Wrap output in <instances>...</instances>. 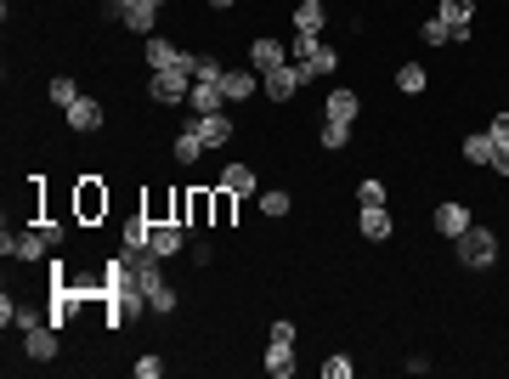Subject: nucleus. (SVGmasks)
<instances>
[{"mask_svg": "<svg viewBox=\"0 0 509 379\" xmlns=\"http://www.w3.org/2000/svg\"><path fill=\"white\" fill-rule=\"evenodd\" d=\"M131 6H136V0H102V18H107V23H125Z\"/></svg>", "mask_w": 509, "mask_h": 379, "instance_id": "36", "label": "nucleus"}, {"mask_svg": "<svg viewBox=\"0 0 509 379\" xmlns=\"http://www.w3.org/2000/svg\"><path fill=\"white\" fill-rule=\"evenodd\" d=\"M300 85H306V80H300V68H295V63H277V68H266V74H260V91H266L272 102H289Z\"/></svg>", "mask_w": 509, "mask_h": 379, "instance_id": "7", "label": "nucleus"}, {"mask_svg": "<svg viewBox=\"0 0 509 379\" xmlns=\"http://www.w3.org/2000/svg\"><path fill=\"white\" fill-rule=\"evenodd\" d=\"M153 68H187L193 74V51H181V45L164 40V35H147V74Z\"/></svg>", "mask_w": 509, "mask_h": 379, "instance_id": "6", "label": "nucleus"}, {"mask_svg": "<svg viewBox=\"0 0 509 379\" xmlns=\"http://www.w3.org/2000/svg\"><path fill=\"white\" fill-rule=\"evenodd\" d=\"M272 340H277V345H295V323H289V317H277V323H272Z\"/></svg>", "mask_w": 509, "mask_h": 379, "instance_id": "37", "label": "nucleus"}, {"mask_svg": "<svg viewBox=\"0 0 509 379\" xmlns=\"http://www.w3.org/2000/svg\"><path fill=\"white\" fill-rule=\"evenodd\" d=\"M492 170H498V176H509V147H498V154H492Z\"/></svg>", "mask_w": 509, "mask_h": 379, "instance_id": "39", "label": "nucleus"}, {"mask_svg": "<svg viewBox=\"0 0 509 379\" xmlns=\"http://www.w3.org/2000/svg\"><path fill=\"white\" fill-rule=\"evenodd\" d=\"M147 91H153V102L176 108V102L193 97V74H187V68H153V74H147Z\"/></svg>", "mask_w": 509, "mask_h": 379, "instance_id": "2", "label": "nucleus"}, {"mask_svg": "<svg viewBox=\"0 0 509 379\" xmlns=\"http://www.w3.org/2000/svg\"><path fill=\"white\" fill-rule=\"evenodd\" d=\"M233 209H238V193H215V226H233Z\"/></svg>", "mask_w": 509, "mask_h": 379, "instance_id": "33", "label": "nucleus"}, {"mask_svg": "<svg viewBox=\"0 0 509 379\" xmlns=\"http://www.w3.org/2000/svg\"><path fill=\"white\" fill-rule=\"evenodd\" d=\"M131 374H136V379H159V374H164V362H159V357H136V362H131Z\"/></svg>", "mask_w": 509, "mask_h": 379, "instance_id": "35", "label": "nucleus"}, {"mask_svg": "<svg viewBox=\"0 0 509 379\" xmlns=\"http://www.w3.org/2000/svg\"><path fill=\"white\" fill-rule=\"evenodd\" d=\"M210 6H215V12H227V6H238V0H210Z\"/></svg>", "mask_w": 509, "mask_h": 379, "instance_id": "40", "label": "nucleus"}, {"mask_svg": "<svg viewBox=\"0 0 509 379\" xmlns=\"http://www.w3.org/2000/svg\"><path fill=\"white\" fill-rule=\"evenodd\" d=\"M322 23H329V6H322V0H300L295 6V35H317L322 40Z\"/></svg>", "mask_w": 509, "mask_h": 379, "instance_id": "18", "label": "nucleus"}, {"mask_svg": "<svg viewBox=\"0 0 509 379\" xmlns=\"http://www.w3.org/2000/svg\"><path fill=\"white\" fill-rule=\"evenodd\" d=\"M277 63H289V45H283V40H272V35H260V40L250 45V68H255V74H266V68H277Z\"/></svg>", "mask_w": 509, "mask_h": 379, "instance_id": "12", "label": "nucleus"}, {"mask_svg": "<svg viewBox=\"0 0 509 379\" xmlns=\"http://www.w3.org/2000/svg\"><path fill=\"white\" fill-rule=\"evenodd\" d=\"M436 18L447 23V35H453V45H470V28H475V0H441Z\"/></svg>", "mask_w": 509, "mask_h": 379, "instance_id": "4", "label": "nucleus"}, {"mask_svg": "<svg viewBox=\"0 0 509 379\" xmlns=\"http://www.w3.org/2000/svg\"><path fill=\"white\" fill-rule=\"evenodd\" d=\"M80 97H85V91L74 85V80H63V74H57V80H52V102H57V108H74V102H80Z\"/></svg>", "mask_w": 509, "mask_h": 379, "instance_id": "29", "label": "nucleus"}, {"mask_svg": "<svg viewBox=\"0 0 509 379\" xmlns=\"http://www.w3.org/2000/svg\"><path fill=\"white\" fill-rule=\"evenodd\" d=\"M125 28H131V35H159V6H147V0H136V6L125 12Z\"/></svg>", "mask_w": 509, "mask_h": 379, "instance_id": "20", "label": "nucleus"}, {"mask_svg": "<svg viewBox=\"0 0 509 379\" xmlns=\"http://www.w3.org/2000/svg\"><path fill=\"white\" fill-rule=\"evenodd\" d=\"M0 255H18V261H45V255H52V238H45V226H40V233H28V226H23V233H12V226H6V233H0Z\"/></svg>", "mask_w": 509, "mask_h": 379, "instance_id": "3", "label": "nucleus"}, {"mask_svg": "<svg viewBox=\"0 0 509 379\" xmlns=\"http://www.w3.org/2000/svg\"><path fill=\"white\" fill-rule=\"evenodd\" d=\"M379 204H385V181H374V176L357 181V209H379Z\"/></svg>", "mask_w": 509, "mask_h": 379, "instance_id": "28", "label": "nucleus"}, {"mask_svg": "<svg viewBox=\"0 0 509 379\" xmlns=\"http://www.w3.org/2000/svg\"><path fill=\"white\" fill-rule=\"evenodd\" d=\"M487 130H492V142H498V147H509V114H498Z\"/></svg>", "mask_w": 509, "mask_h": 379, "instance_id": "38", "label": "nucleus"}, {"mask_svg": "<svg viewBox=\"0 0 509 379\" xmlns=\"http://www.w3.org/2000/svg\"><path fill=\"white\" fill-rule=\"evenodd\" d=\"M63 119H68L74 136H91V130H102V102L97 97H80L74 108H63Z\"/></svg>", "mask_w": 509, "mask_h": 379, "instance_id": "9", "label": "nucleus"}, {"mask_svg": "<svg viewBox=\"0 0 509 379\" xmlns=\"http://www.w3.org/2000/svg\"><path fill=\"white\" fill-rule=\"evenodd\" d=\"M357 233L368 238V244H385V238L396 233V221H391V204H379V209H362V216H357Z\"/></svg>", "mask_w": 509, "mask_h": 379, "instance_id": "11", "label": "nucleus"}, {"mask_svg": "<svg viewBox=\"0 0 509 379\" xmlns=\"http://www.w3.org/2000/svg\"><path fill=\"white\" fill-rule=\"evenodd\" d=\"M266 374L272 379H289V374H295V345H266Z\"/></svg>", "mask_w": 509, "mask_h": 379, "instance_id": "21", "label": "nucleus"}, {"mask_svg": "<svg viewBox=\"0 0 509 379\" xmlns=\"http://www.w3.org/2000/svg\"><path fill=\"white\" fill-rule=\"evenodd\" d=\"M147 6H164V0H147Z\"/></svg>", "mask_w": 509, "mask_h": 379, "instance_id": "41", "label": "nucleus"}, {"mask_svg": "<svg viewBox=\"0 0 509 379\" xmlns=\"http://www.w3.org/2000/svg\"><path fill=\"white\" fill-rule=\"evenodd\" d=\"M255 204H260V216H266V221H277V216H289V209H295V199H289V193H277V187L260 193Z\"/></svg>", "mask_w": 509, "mask_h": 379, "instance_id": "25", "label": "nucleus"}, {"mask_svg": "<svg viewBox=\"0 0 509 379\" xmlns=\"http://www.w3.org/2000/svg\"><path fill=\"white\" fill-rule=\"evenodd\" d=\"M425 85H430V74H425L419 63H402V68H396V91H402V97H419Z\"/></svg>", "mask_w": 509, "mask_h": 379, "instance_id": "24", "label": "nucleus"}, {"mask_svg": "<svg viewBox=\"0 0 509 379\" xmlns=\"http://www.w3.org/2000/svg\"><path fill=\"white\" fill-rule=\"evenodd\" d=\"M181 244H187V233H181V221H153V255H164V261H170V255H176Z\"/></svg>", "mask_w": 509, "mask_h": 379, "instance_id": "16", "label": "nucleus"}, {"mask_svg": "<svg viewBox=\"0 0 509 379\" xmlns=\"http://www.w3.org/2000/svg\"><path fill=\"white\" fill-rule=\"evenodd\" d=\"M317 45H322L317 35H295V40H289V57H295V63H306V57L317 51Z\"/></svg>", "mask_w": 509, "mask_h": 379, "instance_id": "34", "label": "nucleus"}, {"mask_svg": "<svg viewBox=\"0 0 509 379\" xmlns=\"http://www.w3.org/2000/svg\"><path fill=\"white\" fill-rule=\"evenodd\" d=\"M221 74H227V63H221V57H193V80H221Z\"/></svg>", "mask_w": 509, "mask_h": 379, "instance_id": "30", "label": "nucleus"}, {"mask_svg": "<svg viewBox=\"0 0 509 379\" xmlns=\"http://www.w3.org/2000/svg\"><path fill=\"white\" fill-rule=\"evenodd\" d=\"M193 114H221L227 108V97H221V80H193Z\"/></svg>", "mask_w": 509, "mask_h": 379, "instance_id": "19", "label": "nucleus"}, {"mask_svg": "<svg viewBox=\"0 0 509 379\" xmlns=\"http://www.w3.org/2000/svg\"><path fill=\"white\" fill-rule=\"evenodd\" d=\"M102 209H107V193L97 187V181H85V187H80V216L91 221V216H102Z\"/></svg>", "mask_w": 509, "mask_h": 379, "instance_id": "26", "label": "nucleus"}, {"mask_svg": "<svg viewBox=\"0 0 509 379\" xmlns=\"http://www.w3.org/2000/svg\"><path fill=\"white\" fill-rule=\"evenodd\" d=\"M255 91H260V74H255V68H227V74H221V97H227V102H250Z\"/></svg>", "mask_w": 509, "mask_h": 379, "instance_id": "10", "label": "nucleus"}, {"mask_svg": "<svg viewBox=\"0 0 509 379\" xmlns=\"http://www.w3.org/2000/svg\"><path fill=\"white\" fill-rule=\"evenodd\" d=\"M351 374H357V362H351L346 351H334L329 362H322V379H351Z\"/></svg>", "mask_w": 509, "mask_h": 379, "instance_id": "32", "label": "nucleus"}, {"mask_svg": "<svg viewBox=\"0 0 509 379\" xmlns=\"http://www.w3.org/2000/svg\"><path fill=\"white\" fill-rule=\"evenodd\" d=\"M492 154H498L492 130H481V136H465V164H492Z\"/></svg>", "mask_w": 509, "mask_h": 379, "instance_id": "22", "label": "nucleus"}, {"mask_svg": "<svg viewBox=\"0 0 509 379\" xmlns=\"http://www.w3.org/2000/svg\"><path fill=\"white\" fill-rule=\"evenodd\" d=\"M204 154H210V147H204V136H198L193 125H187V130L176 136V159H181V164H198V159H204Z\"/></svg>", "mask_w": 509, "mask_h": 379, "instance_id": "23", "label": "nucleus"}, {"mask_svg": "<svg viewBox=\"0 0 509 379\" xmlns=\"http://www.w3.org/2000/svg\"><path fill=\"white\" fill-rule=\"evenodd\" d=\"M419 40H425V45H453V35H447L441 18H425V23H419Z\"/></svg>", "mask_w": 509, "mask_h": 379, "instance_id": "31", "label": "nucleus"}, {"mask_svg": "<svg viewBox=\"0 0 509 379\" xmlns=\"http://www.w3.org/2000/svg\"><path fill=\"white\" fill-rule=\"evenodd\" d=\"M357 114H362V97H357V91H329L322 119H346V125H357Z\"/></svg>", "mask_w": 509, "mask_h": 379, "instance_id": "14", "label": "nucleus"}, {"mask_svg": "<svg viewBox=\"0 0 509 379\" xmlns=\"http://www.w3.org/2000/svg\"><path fill=\"white\" fill-rule=\"evenodd\" d=\"M221 187L238 193V199H260V181H255L250 164H227V170H221Z\"/></svg>", "mask_w": 509, "mask_h": 379, "instance_id": "15", "label": "nucleus"}, {"mask_svg": "<svg viewBox=\"0 0 509 379\" xmlns=\"http://www.w3.org/2000/svg\"><path fill=\"white\" fill-rule=\"evenodd\" d=\"M430 221H436V233H441V238H458V233L470 226V209L458 204V199H447V204H436V216H430Z\"/></svg>", "mask_w": 509, "mask_h": 379, "instance_id": "13", "label": "nucleus"}, {"mask_svg": "<svg viewBox=\"0 0 509 379\" xmlns=\"http://www.w3.org/2000/svg\"><path fill=\"white\" fill-rule=\"evenodd\" d=\"M63 328L57 323H35V328H23V351H28V362H52L57 351H63Z\"/></svg>", "mask_w": 509, "mask_h": 379, "instance_id": "5", "label": "nucleus"}, {"mask_svg": "<svg viewBox=\"0 0 509 379\" xmlns=\"http://www.w3.org/2000/svg\"><path fill=\"white\" fill-rule=\"evenodd\" d=\"M295 68H300V80H306V85H312V80H329V74L339 68V51H329V45H317V51L306 57V63H295Z\"/></svg>", "mask_w": 509, "mask_h": 379, "instance_id": "17", "label": "nucleus"}, {"mask_svg": "<svg viewBox=\"0 0 509 379\" xmlns=\"http://www.w3.org/2000/svg\"><path fill=\"white\" fill-rule=\"evenodd\" d=\"M346 142H351V125H346V119H322V147H329V154H339Z\"/></svg>", "mask_w": 509, "mask_h": 379, "instance_id": "27", "label": "nucleus"}, {"mask_svg": "<svg viewBox=\"0 0 509 379\" xmlns=\"http://www.w3.org/2000/svg\"><path fill=\"white\" fill-rule=\"evenodd\" d=\"M193 130L198 136H204V147H227V142H233V114H193Z\"/></svg>", "mask_w": 509, "mask_h": 379, "instance_id": "8", "label": "nucleus"}, {"mask_svg": "<svg viewBox=\"0 0 509 379\" xmlns=\"http://www.w3.org/2000/svg\"><path fill=\"white\" fill-rule=\"evenodd\" d=\"M453 255H458V266H465V272H492V266H498V233L470 221L465 233L453 238Z\"/></svg>", "mask_w": 509, "mask_h": 379, "instance_id": "1", "label": "nucleus"}]
</instances>
